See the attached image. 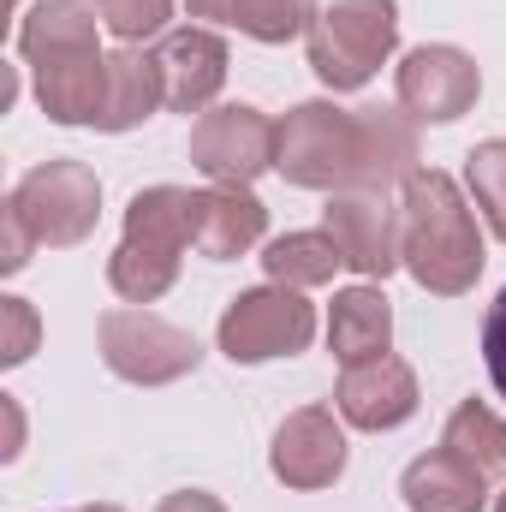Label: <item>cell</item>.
<instances>
[{
  "label": "cell",
  "mask_w": 506,
  "mask_h": 512,
  "mask_svg": "<svg viewBox=\"0 0 506 512\" xmlns=\"http://www.w3.org/2000/svg\"><path fill=\"white\" fill-rule=\"evenodd\" d=\"M262 268H268L274 286L310 292V286H328L334 268H346V262H340L334 233L316 227V233H280V239H268V245H262Z\"/></svg>",
  "instance_id": "ffe728a7"
},
{
  "label": "cell",
  "mask_w": 506,
  "mask_h": 512,
  "mask_svg": "<svg viewBox=\"0 0 506 512\" xmlns=\"http://www.w3.org/2000/svg\"><path fill=\"white\" fill-rule=\"evenodd\" d=\"M346 417L334 405H304L292 411L280 429H274V447H268V471L274 483L298 489V495H316V489H334L346 477Z\"/></svg>",
  "instance_id": "30bf717a"
},
{
  "label": "cell",
  "mask_w": 506,
  "mask_h": 512,
  "mask_svg": "<svg viewBox=\"0 0 506 512\" xmlns=\"http://www.w3.org/2000/svg\"><path fill=\"white\" fill-rule=\"evenodd\" d=\"M417 370L405 358H370V364H346V376L334 382V411L364 429V435H387L399 423L417 417Z\"/></svg>",
  "instance_id": "7c38bea8"
},
{
  "label": "cell",
  "mask_w": 506,
  "mask_h": 512,
  "mask_svg": "<svg viewBox=\"0 0 506 512\" xmlns=\"http://www.w3.org/2000/svg\"><path fill=\"white\" fill-rule=\"evenodd\" d=\"M399 495H405L411 512H483L489 507V483L465 459H453L447 447L411 459L405 477H399Z\"/></svg>",
  "instance_id": "ac0fdd59"
},
{
  "label": "cell",
  "mask_w": 506,
  "mask_h": 512,
  "mask_svg": "<svg viewBox=\"0 0 506 512\" xmlns=\"http://www.w3.org/2000/svg\"><path fill=\"white\" fill-rule=\"evenodd\" d=\"M274 173L298 191H381L417 173V120L405 108L298 102L280 120Z\"/></svg>",
  "instance_id": "6da1fadb"
},
{
  "label": "cell",
  "mask_w": 506,
  "mask_h": 512,
  "mask_svg": "<svg viewBox=\"0 0 506 512\" xmlns=\"http://www.w3.org/2000/svg\"><path fill=\"white\" fill-rule=\"evenodd\" d=\"M0 411H6V447H0V459H18V441H24V417H18V399H12V393H0Z\"/></svg>",
  "instance_id": "f546056e"
},
{
  "label": "cell",
  "mask_w": 506,
  "mask_h": 512,
  "mask_svg": "<svg viewBox=\"0 0 506 512\" xmlns=\"http://www.w3.org/2000/svg\"><path fill=\"white\" fill-rule=\"evenodd\" d=\"M155 512H227V507H221L209 489H179V495H167Z\"/></svg>",
  "instance_id": "f1b7e54d"
},
{
  "label": "cell",
  "mask_w": 506,
  "mask_h": 512,
  "mask_svg": "<svg viewBox=\"0 0 506 512\" xmlns=\"http://www.w3.org/2000/svg\"><path fill=\"white\" fill-rule=\"evenodd\" d=\"M399 262L435 298H465L483 274V227L453 173L417 167L399 185Z\"/></svg>",
  "instance_id": "7a4b0ae2"
},
{
  "label": "cell",
  "mask_w": 506,
  "mask_h": 512,
  "mask_svg": "<svg viewBox=\"0 0 506 512\" xmlns=\"http://www.w3.org/2000/svg\"><path fill=\"white\" fill-rule=\"evenodd\" d=\"M441 447H447L453 459H465L483 483H501L506 477V417H495L483 399H465V405L447 417Z\"/></svg>",
  "instance_id": "44dd1931"
},
{
  "label": "cell",
  "mask_w": 506,
  "mask_h": 512,
  "mask_svg": "<svg viewBox=\"0 0 506 512\" xmlns=\"http://www.w3.org/2000/svg\"><path fill=\"white\" fill-rule=\"evenodd\" d=\"M316 340V304L292 286H251L221 310L215 346L233 364H268V358H298Z\"/></svg>",
  "instance_id": "52a82bcc"
},
{
  "label": "cell",
  "mask_w": 506,
  "mask_h": 512,
  "mask_svg": "<svg viewBox=\"0 0 506 512\" xmlns=\"http://www.w3.org/2000/svg\"><path fill=\"white\" fill-rule=\"evenodd\" d=\"M6 203L30 221L36 245H48V251H78V245L96 233V221H102V179H96V167H84V161H72V155H54V161L30 167V173L12 185Z\"/></svg>",
  "instance_id": "5b68a950"
},
{
  "label": "cell",
  "mask_w": 506,
  "mask_h": 512,
  "mask_svg": "<svg viewBox=\"0 0 506 512\" xmlns=\"http://www.w3.org/2000/svg\"><path fill=\"white\" fill-rule=\"evenodd\" d=\"M393 96L417 126H453L477 108L483 96V72L465 48L453 42H423L393 66Z\"/></svg>",
  "instance_id": "9c48e42d"
},
{
  "label": "cell",
  "mask_w": 506,
  "mask_h": 512,
  "mask_svg": "<svg viewBox=\"0 0 506 512\" xmlns=\"http://www.w3.org/2000/svg\"><path fill=\"white\" fill-rule=\"evenodd\" d=\"M322 227L334 233L340 262L358 274V280H387L399 262V209L381 197V191H334L328 209H322Z\"/></svg>",
  "instance_id": "8fae6325"
},
{
  "label": "cell",
  "mask_w": 506,
  "mask_h": 512,
  "mask_svg": "<svg viewBox=\"0 0 506 512\" xmlns=\"http://www.w3.org/2000/svg\"><path fill=\"white\" fill-rule=\"evenodd\" d=\"M185 6H191V18H209V24H233L239 30L251 0H185Z\"/></svg>",
  "instance_id": "83f0119b"
},
{
  "label": "cell",
  "mask_w": 506,
  "mask_h": 512,
  "mask_svg": "<svg viewBox=\"0 0 506 512\" xmlns=\"http://www.w3.org/2000/svg\"><path fill=\"white\" fill-rule=\"evenodd\" d=\"M161 84H167V108L173 114H209V102L221 96L227 84V36L209 30V24H185V30H167L161 48Z\"/></svg>",
  "instance_id": "4fadbf2b"
},
{
  "label": "cell",
  "mask_w": 506,
  "mask_h": 512,
  "mask_svg": "<svg viewBox=\"0 0 506 512\" xmlns=\"http://www.w3.org/2000/svg\"><path fill=\"white\" fill-rule=\"evenodd\" d=\"M393 48H399V6L393 0H334V6L316 12V24L304 36L310 72L334 96L364 90L393 60Z\"/></svg>",
  "instance_id": "277c9868"
},
{
  "label": "cell",
  "mask_w": 506,
  "mask_h": 512,
  "mask_svg": "<svg viewBox=\"0 0 506 512\" xmlns=\"http://www.w3.org/2000/svg\"><path fill=\"white\" fill-rule=\"evenodd\" d=\"M483 364H489L495 393L506 399V286H501V298L489 304V316H483Z\"/></svg>",
  "instance_id": "4316f807"
},
{
  "label": "cell",
  "mask_w": 506,
  "mask_h": 512,
  "mask_svg": "<svg viewBox=\"0 0 506 512\" xmlns=\"http://www.w3.org/2000/svg\"><path fill=\"white\" fill-rule=\"evenodd\" d=\"M274 149H280V126L251 102L209 108L191 126V167L215 185H256L274 167Z\"/></svg>",
  "instance_id": "ba28073f"
},
{
  "label": "cell",
  "mask_w": 506,
  "mask_h": 512,
  "mask_svg": "<svg viewBox=\"0 0 506 512\" xmlns=\"http://www.w3.org/2000/svg\"><path fill=\"white\" fill-rule=\"evenodd\" d=\"M268 239V209L251 185H209L191 191V251L209 262H233Z\"/></svg>",
  "instance_id": "5bb4252c"
},
{
  "label": "cell",
  "mask_w": 506,
  "mask_h": 512,
  "mask_svg": "<svg viewBox=\"0 0 506 512\" xmlns=\"http://www.w3.org/2000/svg\"><path fill=\"white\" fill-rule=\"evenodd\" d=\"M36 251V233H30V221L12 209V203H0V274H18L24 262Z\"/></svg>",
  "instance_id": "484cf974"
},
{
  "label": "cell",
  "mask_w": 506,
  "mask_h": 512,
  "mask_svg": "<svg viewBox=\"0 0 506 512\" xmlns=\"http://www.w3.org/2000/svg\"><path fill=\"white\" fill-rule=\"evenodd\" d=\"M96 6L90 0H36L24 18H18V60L24 66H48V60H66V54H102L96 48Z\"/></svg>",
  "instance_id": "e0dca14e"
},
{
  "label": "cell",
  "mask_w": 506,
  "mask_h": 512,
  "mask_svg": "<svg viewBox=\"0 0 506 512\" xmlns=\"http://www.w3.org/2000/svg\"><path fill=\"white\" fill-rule=\"evenodd\" d=\"M393 346V304L376 280H358L346 292H334L328 304V352L340 364H370V358H387Z\"/></svg>",
  "instance_id": "2e32d148"
},
{
  "label": "cell",
  "mask_w": 506,
  "mask_h": 512,
  "mask_svg": "<svg viewBox=\"0 0 506 512\" xmlns=\"http://www.w3.org/2000/svg\"><path fill=\"white\" fill-rule=\"evenodd\" d=\"M72 512H126V507H108V501H96V507H72Z\"/></svg>",
  "instance_id": "4dcf8cb0"
},
{
  "label": "cell",
  "mask_w": 506,
  "mask_h": 512,
  "mask_svg": "<svg viewBox=\"0 0 506 512\" xmlns=\"http://www.w3.org/2000/svg\"><path fill=\"white\" fill-rule=\"evenodd\" d=\"M36 340H42V316H36V304L6 292V298H0V364L18 370V364L36 352Z\"/></svg>",
  "instance_id": "d4e9b609"
},
{
  "label": "cell",
  "mask_w": 506,
  "mask_h": 512,
  "mask_svg": "<svg viewBox=\"0 0 506 512\" xmlns=\"http://www.w3.org/2000/svg\"><path fill=\"white\" fill-rule=\"evenodd\" d=\"M155 108H167V84H161V60L143 48H114L108 54V102L96 131H137Z\"/></svg>",
  "instance_id": "d6986e66"
},
{
  "label": "cell",
  "mask_w": 506,
  "mask_h": 512,
  "mask_svg": "<svg viewBox=\"0 0 506 512\" xmlns=\"http://www.w3.org/2000/svg\"><path fill=\"white\" fill-rule=\"evenodd\" d=\"M185 251H191V191L149 185L126 203V233L108 256V286L126 304H155L173 292Z\"/></svg>",
  "instance_id": "3957f363"
},
{
  "label": "cell",
  "mask_w": 506,
  "mask_h": 512,
  "mask_svg": "<svg viewBox=\"0 0 506 512\" xmlns=\"http://www.w3.org/2000/svg\"><path fill=\"white\" fill-rule=\"evenodd\" d=\"M465 191H471L483 227L506 245V137H489L465 155Z\"/></svg>",
  "instance_id": "7402d4cb"
},
{
  "label": "cell",
  "mask_w": 506,
  "mask_h": 512,
  "mask_svg": "<svg viewBox=\"0 0 506 512\" xmlns=\"http://www.w3.org/2000/svg\"><path fill=\"white\" fill-rule=\"evenodd\" d=\"M96 346H102V364L131 387H167L185 382L197 364H203V346L197 334L173 328L167 316L126 304V310H102L96 322Z\"/></svg>",
  "instance_id": "8992f818"
},
{
  "label": "cell",
  "mask_w": 506,
  "mask_h": 512,
  "mask_svg": "<svg viewBox=\"0 0 506 512\" xmlns=\"http://www.w3.org/2000/svg\"><path fill=\"white\" fill-rule=\"evenodd\" d=\"M495 512H506V495H501V501H495Z\"/></svg>",
  "instance_id": "1f68e13d"
},
{
  "label": "cell",
  "mask_w": 506,
  "mask_h": 512,
  "mask_svg": "<svg viewBox=\"0 0 506 512\" xmlns=\"http://www.w3.org/2000/svg\"><path fill=\"white\" fill-rule=\"evenodd\" d=\"M310 24H316V0H251L239 30H245L251 42L280 48V42H292V36H310Z\"/></svg>",
  "instance_id": "603a6c76"
},
{
  "label": "cell",
  "mask_w": 506,
  "mask_h": 512,
  "mask_svg": "<svg viewBox=\"0 0 506 512\" xmlns=\"http://www.w3.org/2000/svg\"><path fill=\"white\" fill-rule=\"evenodd\" d=\"M36 72V102L54 126H96L108 102V54H66Z\"/></svg>",
  "instance_id": "9a60e30c"
},
{
  "label": "cell",
  "mask_w": 506,
  "mask_h": 512,
  "mask_svg": "<svg viewBox=\"0 0 506 512\" xmlns=\"http://www.w3.org/2000/svg\"><path fill=\"white\" fill-rule=\"evenodd\" d=\"M102 24L126 42V48H143L149 36H167V18H173V0H96Z\"/></svg>",
  "instance_id": "cb8c5ba5"
}]
</instances>
